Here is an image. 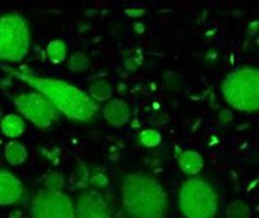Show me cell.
<instances>
[{"label":"cell","mask_w":259,"mask_h":218,"mask_svg":"<svg viewBox=\"0 0 259 218\" xmlns=\"http://www.w3.org/2000/svg\"><path fill=\"white\" fill-rule=\"evenodd\" d=\"M139 141L142 143V145L147 146V148H156L157 145L161 144L162 136L157 130L147 129V130H143L141 133V135H139Z\"/></svg>","instance_id":"cell-18"},{"label":"cell","mask_w":259,"mask_h":218,"mask_svg":"<svg viewBox=\"0 0 259 218\" xmlns=\"http://www.w3.org/2000/svg\"><path fill=\"white\" fill-rule=\"evenodd\" d=\"M46 53H47L48 60L53 65H58V63H62L66 60V57H67V45L61 39L51 40L47 45Z\"/></svg>","instance_id":"cell-15"},{"label":"cell","mask_w":259,"mask_h":218,"mask_svg":"<svg viewBox=\"0 0 259 218\" xmlns=\"http://www.w3.org/2000/svg\"><path fill=\"white\" fill-rule=\"evenodd\" d=\"M75 213L76 218H111L108 202L96 189H89L77 197Z\"/></svg>","instance_id":"cell-8"},{"label":"cell","mask_w":259,"mask_h":218,"mask_svg":"<svg viewBox=\"0 0 259 218\" xmlns=\"http://www.w3.org/2000/svg\"><path fill=\"white\" fill-rule=\"evenodd\" d=\"M90 184H93V187H95V188L104 189L108 187L109 179L101 172H95V173H93L90 176Z\"/></svg>","instance_id":"cell-20"},{"label":"cell","mask_w":259,"mask_h":218,"mask_svg":"<svg viewBox=\"0 0 259 218\" xmlns=\"http://www.w3.org/2000/svg\"><path fill=\"white\" fill-rule=\"evenodd\" d=\"M5 159L12 166H20L24 163L28 158V150L22 143L17 140H13L7 144L4 150Z\"/></svg>","instance_id":"cell-14"},{"label":"cell","mask_w":259,"mask_h":218,"mask_svg":"<svg viewBox=\"0 0 259 218\" xmlns=\"http://www.w3.org/2000/svg\"><path fill=\"white\" fill-rule=\"evenodd\" d=\"M124 211L131 218H166L169 202L166 189L153 177L131 173L121 183Z\"/></svg>","instance_id":"cell-2"},{"label":"cell","mask_w":259,"mask_h":218,"mask_svg":"<svg viewBox=\"0 0 259 218\" xmlns=\"http://www.w3.org/2000/svg\"><path fill=\"white\" fill-rule=\"evenodd\" d=\"M13 101L22 118L29 120L37 128H50L61 115L51 101L37 91L20 93Z\"/></svg>","instance_id":"cell-6"},{"label":"cell","mask_w":259,"mask_h":218,"mask_svg":"<svg viewBox=\"0 0 259 218\" xmlns=\"http://www.w3.org/2000/svg\"><path fill=\"white\" fill-rule=\"evenodd\" d=\"M4 70L46 96L58 113L70 120L76 123H90L98 115L99 103L95 102L88 92L80 90L72 83L58 78L40 77L24 70L8 67Z\"/></svg>","instance_id":"cell-1"},{"label":"cell","mask_w":259,"mask_h":218,"mask_svg":"<svg viewBox=\"0 0 259 218\" xmlns=\"http://www.w3.org/2000/svg\"><path fill=\"white\" fill-rule=\"evenodd\" d=\"M0 128H2L3 134L10 139H17L24 133L25 130V123L24 119L17 114H9V115L4 116L0 123Z\"/></svg>","instance_id":"cell-12"},{"label":"cell","mask_w":259,"mask_h":218,"mask_svg":"<svg viewBox=\"0 0 259 218\" xmlns=\"http://www.w3.org/2000/svg\"><path fill=\"white\" fill-rule=\"evenodd\" d=\"M66 179L65 177L61 173H57V172H53L50 176H47L45 181V189L51 192H62V189L65 188Z\"/></svg>","instance_id":"cell-19"},{"label":"cell","mask_w":259,"mask_h":218,"mask_svg":"<svg viewBox=\"0 0 259 218\" xmlns=\"http://www.w3.org/2000/svg\"><path fill=\"white\" fill-rule=\"evenodd\" d=\"M125 13H126V15H129V17L138 18V17H142V15L144 14V10L143 9H126Z\"/></svg>","instance_id":"cell-21"},{"label":"cell","mask_w":259,"mask_h":218,"mask_svg":"<svg viewBox=\"0 0 259 218\" xmlns=\"http://www.w3.org/2000/svg\"><path fill=\"white\" fill-rule=\"evenodd\" d=\"M225 216H227V218H250L252 209H250L249 204L247 202L238 199V201H233L227 207Z\"/></svg>","instance_id":"cell-16"},{"label":"cell","mask_w":259,"mask_h":218,"mask_svg":"<svg viewBox=\"0 0 259 218\" xmlns=\"http://www.w3.org/2000/svg\"><path fill=\"white\" fill-rule=\"evenodd\" d=\"M88 93L95 102H109L113 97L114 88L109 81L98 80L91 83Z\"/></svg>","instance_id":"cell-13"},{"label":"cell","mask_w":259,"mask_h":218,"mask_svg":"<svg viewBox=\"0 0 259 218\" xmlns=\"http://www.w3.org/2000/svg\"><path fill=\"white\" fill-rule=\"evenodd\" d=\"M179 167L185 174L194 177L204 168V159L197 151L186 150L179 156Z\"/></svg>","instance_id":"cell-11"},{"label":"cell","mask_w":259,"mask_h":218,"mask_svg":"<svg viewBox=\"0 0 259 218\" xmlns=\"http://www.w3.org/2000/svg\"><path fill=\"white\" fill-rule=\"evenodd\" d=\"M103 115L110 125L115 128L124 126L131 119V107L128 103L120 98H111L104 106Z\"/></svg>","instance_id":"cell-10"},{"label":"cell","mask_w":259,"mask_h":218,"mask_svg":"<svg viewBox=\"0 0 259 218\" xmlns=\"http://www.w3.org/2000/svg\"><path fill=\"white\" fill-rule=\"evenodd\" d=\"M30 218H76L75 203L63 192L42 189L30 204Z\"/></svg>","instance_id":"cell-7"},{"label":"cell","mask_w":259,"mask_h":218,"mask_svg":"<svg viewBox=\"0 0 259 218\" xmlns=\"http://www.w3.org/2000/svg\"><path fill=\"white\" fill-rule=\"evenodd\" d=\"M225 101L240 111H259V70L240 67L230 72L222 83Z\"/></svg>","instance_id":"cell-3"},{"label":"cell","mask_w":259,"mask_h":218,"mask_svg":"<svg viewBox=\"0 0 259 218\" xmlns=\"http://www.w3.org/2000/svg\"><path fill=\"white\" fill-rule=\"evenodd\" d=\"M20 216H22V213H20V212H18V211H15V212H13L12 217H10V218H20Z\"/></svg>","instance_id":"cell-22"},{"label":"cell","mask_w":259,"mask_h":218,"mask_svg":"<svg viewBox=\"0 0 259 218\" xmlns=\"http://www.w3.org/2000/svg\"><path fill=\"white\" fill-rule=\"evenodd\" d=\"M30 30L28 22L17 13L0 17V61L20 62L29 52Z\"/></svg>","instance_id":"cell-5"},{"label":"cell","mask_w":259,"mask_h":218,"mask_svg":"<svg viewBox=\"0 0 259 218\" xmlns=\"http://www.w3.org/2000/svg\"><path fill=\"white\" fill-rule=\"evenodd\" d=\"M24 187L17 176L0 168V207L13 206L22 201Z\"/></svg>","instance_id":"cell-9"},{"label":"cell","mask_w":259,"mask_h":218,"mask_svg":"<svg viewBox=\"0 0 259 218\" xmlns=\"http://www.w3.org/2000/svg\"><path fill=\"white\" fill-rule=\"evenodd\" d=\"M179 208L186 218H214L219 209V197L209 182L191 177L180 188Z\"/></svg>","instance_id":"cell-4"},{"label":"cell","mask_w":259,"mask_h":218,"mask_svg":"<svg viewBox=\"0 0 259 218\" xmlns=\"http://www.w3.org/2000/svg\"><path fill=\"white\" fill-rule=\"evenodd\" d=\"M67 67L72 72H83L90 67V58L83 52H75L68 57Z\"/></svg>","instance_id":"cell-17"}]
</instances>
